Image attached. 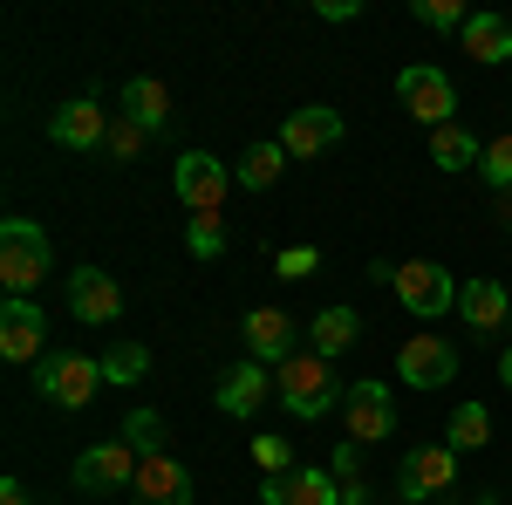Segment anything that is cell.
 Segmentation results:
<instances>
[{
  "label": "cell",
  "instance_id": "1",
  "mask_svg": "<svg viewBox=\"0 0 512 505\" xmlns=\"http://www.w3.org/2000/svg\"><path fill=\"white\" fill-rule=\"evenodd\" d=\"M274 396L287 403V417H301V424L328 417V410L342 403V389H335V362H321L315 349H294L274 369Z\"/></svg>",
  "mask_w": 512,
  "mask_h": 505
},
{
  "label": "cell",
  "instance_id": "2",
  "mask_svg": "<svg viewBox=\"0 0 512 505\" xmlns=\"http://www.w3.org/2000/svg\"><path fill=\"white\" fill-rule=\"evenodd\" d=\"M55 267V246L35 219H0V280H7V301H35V287Z\"/></svg>",
  "mask_w": 512,
  "mask_h": 505
},
{
  "label": "cell",
  "instance_id": "3",
  "mask_svg": "<svg viewBox=\"0 0 512 505\" xmlns=\"http://www.w3.org/2000/svg\"><path fill=\"white\" fill-rule=\"evenodd\" d=\"M35 383L55 410H82V403H96V389H103V362L82 355V349H48L35 362Z\"/></svg>",
  "mask_w": 512,
  "mask_h": 505
},
{
  "label": "cell",
  "instance_id": "4",
  "mask_svg": "<svg viewBox=\"0 0 512 505\" xmlns=\"http://www.w3.org/2000/svg\"><path fill=\"white\" fill-rule=\"evenodd\" d=\"M171 185H178V205H185L192 219H212V212L226 205V192H233V171L212 151H185L178 171H171Z\"/></svg>",
  "mask_w": 512,
  "mask_h": 505
},
{
  "label": "cell",
  "instance_id": "5",
  "mask_svg": "<svg viewBox=\"0 0 512 505\" xmlns=\"http://www.w3.org/2000/svg\"><path fill=\"white\" fill-rule=\"evenodd\" d=\"M451 478H458V451H451V444H417V451L403 458V471H396V499L431 505V499L451 492Z\"/></svg>",
  "mask_w": 512,
  "mask_h": 505
},
{
  "label": "cell",
  "instance_id": "6",
  "mask_svg": "<svg viewBox=\"0 0 512 505\" xmlns=\"http://www.w3.org/2000/svg\"><path fill=\"white\" fill-rule=\"evenodd\" d=\"M390 287H396V301L417 314V321H437L444 308H458V280L437 267V260H403Z\"/></svg>",
  "mask_w": 512,
  "mask_h": 505
},
{
  "label": "cell",
  "instance_id": "7",
  "mask_svg": "<svg viewBox=\"0 0 512 505\" xmlns=\"http://www.w3.org/2000/svg\"><path fill=\"white\" fill-rule=\"evenodd\" d=\"M396 96H403V110L424 123V130H444V123H451V110H458L451 76H444V69H431V62L403 69V76H396Z\"/></svg>",
  "mask_w": 512,
  "mask_h": 505
},
{
  "label": "cell",
  "instance_id": "8",
  "mask_svg": "<svg viewBox=\"0 0 512 505\" xmlns=\"http://www.w3.org/2000/svg\"><path fill=\"white\" fill-rule=\"evenodd\" d=\"M458 376V349L444 342V335H410L403 349H396V383H410L417 396H431Z\"/></svg>",
  "mask_w": 512,
  "mask_h": 505
},
{
  "label": "cell",
  "instance_id": "9",
  "mask_svg": "<svg viewBox=\"0 0 512 505\" xmlns=\"http://www.w3.org/2000/svg\"><path fill=\"white\" fill-rule=\"evenodd\" d=\"M342 424H349V444H376L396 430V403H390V383H349L342 389Z\"/></svg>",
  "mask_w": 512,
  "mask_h": 505
},
{
  "label": "cell",
  "instance_id": "10",
  "mask_svg": "<svg viewBox=\"0 0 512 505\" xmlns=\"http://www.w3.org/2000/svg\"><path fill=\"white\" fill-rule=\"evenodd\" d=\"M137 451L123 444V437H110V444H89L76 458V492H130L137 485Z\"/></svg>",
  "mask_w": 512,
  "mask_h": 505
},
{
  "label": "cell",
  "instance_id": "11",
  "mask_svg": "<svg viewBox=\"0 0 512 505\" xmlns=\"http://www.w3.org/2000/svg\"><path fill=\"white\" fill-rule=\"evenodd\" d=\"M69 314H76L82 328H110L123 314V287H117V273H103V267H76L69 273Z\"/></svg>",
  "mask_w": 512,
  "mask_h": 505
},
{
  "label": "cell",
  "instance_id": "12",
  "mask_svg": "<svg viewBox=\"0 0 512 505\" xmlns=\"http://www.w3.org/2000/svg\"><path fill=\"white\" fill-rule=\"evenodd\" d=\"M335 144H342V110H328V103H308V110H294L280 123V151L287 157H321Z\"/></svg>",
  "mask_w": 512,
  "mask_h": 505
},
{
  "label": "cell",
  "instance_id": "13",
  "mask_svg": "<svg viewBox=\"0 0 512 505\" xmlns=\"http://www.w3.org/2000/svg\"><path fill=\"white\" fill-rule=\"evenodd\" d=\"M260 505H342V485H335V471H321V465H294L260 485Z\"/></svg>",
  "mask_w": 512,
  "mask_h": 505
},
{
  "label": "cell",
  "instance_id": "14",
  "mask_svg": "<svg viewBox=\"0 0 512 505\" xmlns=\"http://www.w3.org/2000/svg\"><path fill=\"white\" fill-rule=\"evenodd\" d=\"M0 355L7 362H41L48 355V314L35 301H7L0 308Z\"/></svg>",
  "mask_w": 512,
  "mask_h": 505
},
{
  "label": "cell",
  "instance_id": "15",
  "mask_svg": "<svg viewBox=\"0 0 512 505\" xmlns=\"http://www.w3.org/2000/svg\"><path fill=\"white\" fill-rule=\"evenodd\" d=\"M110 110H96L89 96H76V103H62L55 117H48V137L62 144V151H103V137H110Z\"/></svg>",
  "mask_w": 512,
  "mask_h": 505
},
{
  "label": "cell",
  "instance_id": "16",
  "mask_svg": "<svg viewBox=\"0 0 512 505\" xmlns=\"http://www.w3.org/2000/svg\"><path fill=\"white\" fill-rule=\"evenodd\" d=\"M137 505H192V471L178 465L171 451H158V458H144L137 465Z\"/></svg>",
  "mask_w": 512,
  "mask_h": 505
},
{
  "label": "cell",
  "instance_id": "17",
  "mask_svg": "<svg viewBox=\"0 0 512 505\" xmlns=\"http://www.w3.org/2000/svg\"><path fill=\"white\" fill-rule=\"evenodd\" d=\"M267 396H274L267 362H233V369L219 376V410H226V417H260Z\"/></svg>",
  "mask_w": 512,
  "mask_h": 505
},
{
  "label": "cell",
  "instance_id": "18",
  "mask_svg": "<svg viewBox=\"0 0 512 505\" xmlns=\"http://www.w3.org/2000/svg\"><path fill=\"white\" fill-rule=\"evenodd\" d=\"M246 349H253V362H287V355H294V314L287 308H253L246 314Z\"/></svg>",
  "mask_w": 512,
  "mask_h": 505
},
{
  "label": "cell",
  "instance_id": "19",
  "mask_svg": "<svg viewBox=\"0 0 512 505\" xmlns=\"http://www.w3.org/2000/svg\"><path fill=\"white\" fill-rule=\"evenodd\" d=\"M458 314H465V328H478V335H492V328H506L512 294L499 287V280H472V287H458Z\"/></svg>",
  "mask_w": 512,
  "mask_h": 505
},
{
  "label": "cell",
  "instance_id": "20",
  "mask_svg": "<svg viewBox=\"0 0 512 505\" xmlns=\"http://www.w3.org/2000/svg\"><path fill=\"white\" fill-rule=\"evenodd\" d=\"M123 117L144 123V130L158 137L164 123H171V89H164L158 76H130V82H123Z\"/></svg>",
  "mask_w": 512,
  "mask_h": 505
},
{
  "label": "cell",
  "instance_id": "21",
  "mask_svg": "<svg viewBox=\"0 0 512 505\" xmlns=\"http://www.w3.org/2000/svg\"><path fill=\"white\" fill-rule=\"evenodd\" d=\"M465 55H472V62H512V21L472 14V21H465Z\"/></svg>",
  "mask_w": 512,
  "mask_h": 505
},
{
  "label": "cell",
  "instance_id": "22",
  "mask_svg": "<svg viewBox=\"0 0 512 505\" xmlns=\"http://www.w3.org/2000/svg\"><path fill=\"white\" fill-rule=\"evenodd\" d=\"M355 335H362V314H355V308H321L315 314V355H321V362L349 355Z\"/></svg>",
  "mask_w": 512,
  "mask_h": 505
},
{
  "label": "cell",
  "instance_id": "23",
  "mask_svg": "<svg viewBox=\"0 0 512 505\" xmlns=\"http://www.w3.org/2000/svg\"><path fill=\"white\" fill-rule=\"evenodd\" d=\"M280 171H287V151H280V137H274V144H253V151L239 157L233 185H246V192H267V185H280Z\"/></svg>",
  "mask_w": 512,
  "mask_h": 505
},
{
  "label": "cell",
  "instance_id": "24",
  "mask_svg": "<svg viewBox=\"0 0 512 505\" xmlns=\"http://www.w3.org/2000/svg\"><path fill=\"white\" fill-rule=\"evenodd\" d=\"M478 137L472 130H458V123H444V130H431V164L437 171H465V164H478Z\"/></svg>",
  "mask_w": 512,
  "mask_h": 505
},
{
  "label": "cell",
  "instance_id": "25",
  "mask_svg": "<svg viewBox=\"0 0 512 505\" xmlns=\"http://www.w3.org/2000/svg\"><path fill=\"white\" fill-rule=\"evenodd\" d=\"M444 437H451V451H485V444H492V410H485V403H458Z\"/></svg>",
  "mask_w": 512,
  "mask_h": 505
},
{
  "label": "cell",
  "instance_id": "26",
  "mask_svg": "<svg viewBox=\"0 0 512 505\" xmlns=\"http://www.w3.org/2000/svg\"><path fill=\"white\" fill-rule=\"evenodd\" d=\"M123 444H130L137 458H158L164 451V417L158 410H130V417H123Z\"/></svg>",
  "mask_w": 512,
  "mask_h": 505
},
{
  "label": "cell",
  "instance_id": "27",
  "mask_svg": "<svg viewBox=\"0 0 512 505\" xmlns=\"http://www.w3.org/2000/svg\"><path fill=\"white\" fill-rule=\"evenodd\" d=\"M151 369V349L144 342H117V349L103 355V383H137Z\"/></svg>",
  "mask_w": 512,
  "mask_h": 505
},
{
  "label": "cell",
  "instance_id": "28",
  "mask_svg": "<svg viewBox=\"0 0 512 505\" xmlns=\"http://www.w3.org/2000/svg\"><path fill=\"white\" fill-rule=\"evenodd\" d=\"M478 178L492 185V198H499V192H512V130L485 144V157H478Z\"/></svg>",
  "mask_w": 512,
  "mask_h": 505
},
{
  "label": "cell",
  "instance_id": "29",
  "mask_svg": "<svg viewBox=\"0 0 512 505\" xmlns=\"http://www.w3.org/2000/svg\"><path fill=\"white\" fill-rule=\"evenodd\" d=\"M417 21L437 28V35H465V21H472V14H465L458 0H417Z\"/></svg>",
  "mask_w": 512,
  "mask_h": 505
},
{
  "label": "cell",
  "instance_id": "30",
  "mask_svg": "<svg viewBox=\"0 0 512 505\" xmlns=\"http://www.w3.org/2000/svg\"><path fill=\"white\" fill-rule=\"evenodd\" d=\"M185 246H192L198 260H219V253H226V226H219V212H212V219H192V226H185Z\"/></svg>",
  "mask_w": 512,
  "mask_h": 505
},
{
  "label": "cell",
  "instance_id": "31",
  "mask_svg": "<svg viewBox=\"0 0 512 505\" xmlns=\"http://www.w3.org/2000/svg\"><path fill=\"white\" fill-rule=\"evenodd\" d=\"M253 465L267 471V478L294 471V444H287V437H267V430H260V437H253Z\"/></svg>",
  "mask_w": 512,
  "mask_h": 505
},
{
  "label": "cell",
  "instance_id": "32",
  "mask_svg": "<svg viewBox=\"0 0 512 505\" xmlns=\"http://www.w3.org/2000/svg\"><path fill=\"white\" fill-rule=\"evenodd\" d=\"M144 137H151V130H144V123H130V117H117V123H110V137H103V151L117 157V164H130V157L144 151Z\"/></svg>",
  "mask_w": 512,
  "mask_h": 505
},
{
  "label": "cell",
  "instance_id": "33",
  "mask_svg": "<svg viewBox=\"0 0 512 505\" xmlns=\"http://www.w3.org/2000/svg\"><path fill=\"white\" fill-rule=\"evenodd\" d=\"M315 267H321V253H315V246H287V253L274 260L280 280H301V273H315Z\"/></svg>",
  "mask_w": 512,
  "mask_h": 505
},
{
  "label": "cell",
  "instance_id": "34",
  "mask_svg": "<svg viewBox=\"0 0 512 505\" xmlns=\"http://www.w3.org/2000/svg\"><path fill=\"white\" fill-rule=\"evenodd\" d=\"M315 14H321V21H355L362 7H355V0H315Z\"/></svg>",
  "mask_w": 512,
  "mask_h": 505
},
{
  "label": "cell",
  "instance_id": "35",
  "mask_svg": "<svg viewBox=\"0 0 512 505\" xmlns=\"http://www.w3.org/2000/svg\"><path fill=\"white\" fill-rule=\"evenodd\" d=\"M0 505H35V492L21 478H0Z\"/></svg>",
  "mask_w": 512,
  "mask_h": 505
},
{
  "label": "cell",
  "instance_id": "36",
  "mask_svg": "<svg viewBox=\"0 0 512 505\" xmlns=\"http://www.w3.org/2000/svg\"><path fill=\"white\" fill-rule=\"evenodd\" d=\"M492 212H499V226L512 233V192H499V198H492Z\"/></svg>",
  "mask_w": 512,
  "mask_h": 505
},
{
  "label": "cell",
  "instance_id": "37",
  "mask_svg": "<svg viewBox=\"0 0 512 505\" xmlns=\"http://www.w3.org/2000/svg\"><path fill=\"white\" fill-rule=\"evenodd\" d=\"M499 376H506V389H512V342H506V355H499Z\"/></svg>",
  "mask_w": 512,
  "mask_h": 505
},
{
  "label": "cell",
  "instance_id": "38",
  "mask_svg": "<svg viewBox=\"0 0 512 505\" xmlns=\"http://www.w3.org/2000/svg\"><path fill=\"white\" fill-rule=\"evenodd\" d=\"M478 505H492V499H478Z\"/></svg>",
  "mask_w": 512,
  "mask_h": 505
}]
</instances>
